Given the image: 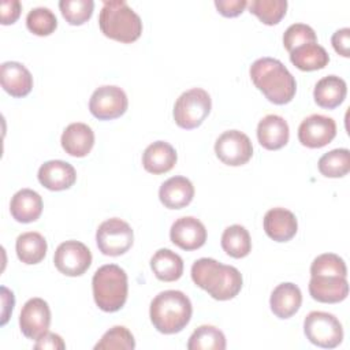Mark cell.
<instances>
[{"mask_svg": "<svg viewBox=\"0 0 350 350\" xmlns=\"http://www.w3.org/2000/svg\"><path fill=\"white\" fill-rule=\"evenodd\" d=\"M347 268L342 257L335 253L317 256L310 265L309 294L323 304H336L349 294Z\"/></svg>", "mask_w": 350, "mask_h": 350, "instance_id": "6da1fadb", "label": "cell"}, {"mask_svg": "<svg viewBox=\"0 0 350 350\" xmlns=\"http://www.w3.org/2000/svg\"><path fill=\"white\" fill-rule=\"evenodd\" d=\"M191 279L213 299L227 301L242 288V275L232 265H224L215 258L202 257L191 265Z\"/></svg>", "mask_w": 350, "mask_h": 350, "instance_id": "7a4b0ae2", "label": "cell"}, {"mask_svg": "<svg viewBox=\"0 0 350 350\" xmlns=\"http://www.w3.org/2000/svg\"><path fill=\"white\" fill-rule=\"evenodd\" d=\"M250 78L268 101L283 105L290 103L297 90V82L287 67L278 59L260 57L250 66Z\"/></svg>", "mask_w": 350, "mask_h": 350, "instance_id": "3957f363", "label": "cell"}, {"mask_svg": "<svg viewBox=\"0 0 350 350\" xmlns=\"http://www.w3.org/2000/svg\"><path fill=\"white\" fill-rule=\"evenodd\" d=\"M193 306L189 297L179 290L159 293L150 302L149 316L153 327L165 335L180 332L190 321Z\"/></svg>", "mask_w": 350, "mask_h": 350, "instance_id": "277c9868", "label": "cell"}, {"mask_svg": "<svg viewBox=\"0 0 350 350\" xmlns=\"http://www.w3.org/2000/svg\"><path fill=\"white\" fill-rule=\"evenodd\" d=\"M98 26L105 37L124 44L134 42L142 33L139 15L123 0L104 1Z\"/></svg>", "mask_w": 350, "mask_h": 350, "instance_id": "5b68a950", "label": "cell"}, {"mask_svg": "<svg viewBox=\"0 0 350 350\" xmlns=\"http://www.w3.org/2000/svg\"><path fill=\"white\" fill-rule=\"evenodd\" d=\"M92 288L94 302L101 310L118 312L127 299V273L116 264H105L94 272Z\"/></svg>", "mask_w": 350, "mask_h": 350, "instance_id": "8992f818", "label": "cell"}, {"mask_svg": "<svg viewBox=\"0 0 350 350\" xmlns=\"http://www.w3.org/2000/svg\"><path fill=\"white\" fill-rule=\"evenodd\" d=\"M212 100L206 90L193 88L183 92L174 105L175 123L186 130L198 127L209 115Z\"/></svg>", "mask_w": 350, "mask_h": 350, "instance_id": "52a82bcc", "label": "cell"}, {"mask_svg": "<svg viewBox=\"0 0 350 350\" xmlns=\"http://www.w3.org/2000/svg\"><path fill=\"white\" fill-rule=\"evenodd\" d=\"M304 332L310 343L323 349H334L343 339L340 321L328 312H310L304 320Z\"/></svg>", "mask_w": 350, "mask_h": 350, "instance_id": "ba28073f", "label": "cell"}, {"mask_svg": "<svg viewBox=\"0 0 350 350\" xmlns=\"http://www.w3.org/2000/svg\"><path fill=\"white\" fill-rule=\"evenodd\" d=\"M96 242L98 250L105 256H122L134 242V232L129 223L119 217L103 221L96 231Z\"/></svg>", "mask_w": 350, "mask_h": 350, "instance_id": "9c48e42d", "label": "cell"}, {"mask_svg": "<svg viewBox=\"0 0 350 350\" xmlns=\"http://www.w3.org/2000/svg\"><path fill=\"white\" fill-rule=\"evenodd\" d=\"M217 159L231 167L246 164L253 156L250 138L239 130H227L215 142Z\"/></svg>", "mask_w": 350, "mask_h": 350, "instance_id": "30bf717a", "label": "cell"}, {"mask_svg": "<svg viewBox=\"0 0 350 350\" xmlns=\"http://www.w3.org/2000/svg\"><path fill=\"white\" fill-rule=\"evenodd\" d=\"M127 105L129 100L124 90L115 85L97 88L89 100V109L98 120H111L122 116Z\"/></svg>", "mask_w": 350, "mask_h": 350, "instance_id": "8fae6325", "label": "cell"}, {"mask_svg": "<svg viewBox=\"0 0 350 350\" xmlns=\"http://www.w3.org/2000/svg\"><path fill=\"white\" fill-rule=\"evenodd\" d=\"M57 271L66 276H81L92 264V253L88 246L79 241L62 242L53 256Z\"/></svg>", "mask_w": 350, "mask_h": 350, "instance_id": "7c38bea8", "label": "cell"}, {"mask_svg": "<svg viewBox=\"0 0 350 350\" xmlns=\"http://www.w3.org/2000/svg\"><path fill=\"white\" fill-rule=\"evenodd\" d=\"M51 324V309L42 298H30L22 308L19 314V327L22 334L31 339L38 340L44 336Z\"/></svg>", "mask_w": 350, "mask_h": 350, "instance_id": "4fadbf2b", "label": "cell"}, {"mask_svg": "<svg viewBox=\"0 0 350 350\" xmlns=\"http://www.w3.org/2000/svg\"><path fill=\"white\" fill-rule=\"evenodd\" d=\"M336 135V123L332 118L313 113L305 118L298 127L299 142L312 149L323 148Z\"/></svg>", "mask_w": 350, "mask_h": 350, "instance_id": "5bb4252c", "label": "cell"}, {"mask_svg": "<svg viewBox=\"0 0 350 350\" xmlns=\"http://www.w3.org/2000/svg\"><path fill=\"white\" fill-rule=\"evenodd\" d=\"M170 238L174 245L183 250H196L204 246L206 241V228L198 219L183 216L172 223Z\"/></svg>", "mask_w": 350, "mask_h": 350, "instance_id": "9a60e30c", "label": "cell"}, {"mask_svg": "<svg viewBox=\"0 0 350 350\" xmlns=\"http://www.w3.org/2000/svg\"><path fill=\"white\" fill-rule=\"evenodd\" d=\"M40 183L52 191L70 189L77 180L75 168L63 160L45 161L38 170Z\"/></svg>", "mask_w": 350, "mask_h": 350, "instance_id": "2e32d148", "label": "cell"}, {"mask_svg": "<svg viewBox=\"0 0 350 350\" xmlns=\"http://www.w3.org/2000/svg\"><path fill=\"white\" fill-rule=\"evenodd\" d=\"M264 231L276 242L290 241L298 230V221L295 215L284 208H272L264 216Z\"/></svg>", "mask_w": 350, "mask_h": 350, "instance_id": "e0dca14e", "label": "cell"}, {"mask_svg": "<svg viewBox=\"0 0 350 350\" xmlns=\"http://www.w3.org/2000/svg\"><path fill=\"white\" fill-rule=\"evenodd\" d=\"M1 88L12 97H25L31 92L33 77L19 62H4L0 67Z\"/></svg>", "mask_w": 350, "mask_h": 350, "instance_id": "ac0fdd59", "label": "cell"}, {"mask_svg": "<svg viewBox=\"0 0 350 350\" xmlns=\"http://www.w3.org/2000/svg\"><path fill=\"white\" fill-rule=\"evenodd\" d=\"M290 129L287 122L275 113L264 116L257 126V139L268 150H278L288 142Z\"/></svg>", "mask_w": 350, "mask_h": 350, "instance_id": "d6986e66", "label": "cell"}, {"mask_svg": "<svg viewBox=\"0 0 350 350\" xmlns=\"http://www.w3.org/2000/svg\"><path fill=\"white\" fill-rule=\"evenodd\" d=\"M194 197V186L186 176H172L161 183L159 198L168 209H182Z\"/></svg>", "mask_w": 350, "mask_h": 350, "instance_id": "ffe728a7", "label": "cell"}, {"mask_svg": "<svg viewBox=\"0 0 350 350\" xmlns=\"http://www.w3.org/2000/svg\"><path fill=\"white\" fill-rule=\"evenodd\" d=\"M302 304V293L294 283L286 282L278 284L269 298L272 313L279 319H290L294 316Z\"/></svg>", "mask_w": 350, "mask_h": 350, "instance_id": "44dd1931", "label": "cell"}, {"mask_svg": "<svg viewBox=\"0 0 350 350\" xmlns=\"http://www.w3.org/2000/svg\"><path fill=\"white\" fill-rule=\"evenodd\" d=\"M60 142L70 156L85 157L94 145V133L85 123H71L64 129Z\"/></svg>", "mask_w": 350, "mask_h": 350, "instance_id": "7402d4cb", "label": "cell"}, {"mask_svg": "<svg viewBox=\"0 0 350 350\" xmlns=\"http://www.w3.org/2000/svg\"><path fill=\"white\" fill-rule=\"evenodd\" d=\"M178 160L176 150L165 141H156L150 144L142 154L144 168L154 175L171 171Z\"/></svg>", "mask_w": 350, "mask_h": 350, "instance_id": "603a6c76", "label": "cell"}, {"mask_svg": "<svg viewBox=\"0 0 350 350\" xmlns=\"http://www.w3.org/2000/svg\"><path fill=\"white\" fill-rule=\"evenodd\" d=\"M10 211L19 223L36 221L42 213V198L31 189H22L12 196Z\"/></svg>", "mask_w": 350, "mask_h": 350, "instance_id": "cb8c5ba5", "label": "cell"}, {"mask_svg": "<svg viewBox=\"0 0 350 350\" xmlns=\"http://www.w3.org/2000/svg\"><path fill=\"white\" fill-rule=\"evenodd\" d=\"M346 93L347 86L345 79L336 75H327L316 83L313 97L319 107L325 109H334L343 103Z\"/></svg>", "mask_w": 350, "mask_h": 350, "instance_id": "d4e9b609", "label": "cell"}, {"mask_svg": "<svg viewBox=\"0 0 350 350\" xmlns=\"http://www.w3.org/2000/svg\"><path fill=\"white\" fill-rule=\"evenodd\" d=\"M290 62L301 71H314L324 68L329 62V56L317 42H308L290 52Z\"/></svg>", "mask_w": 350, "mask_h": 350, "instance_id": "484cf974", "label": "cell"}, {"mask_svg": "<svg viewBox=\"0 0 350 350\" xmlns=\"http://www.w3.org/2000/svg\"><path fill=\"white\" fill-rule=\"evenodd\" d=\"M154 276L163 282H175L183 273V260L170 249H159L150 258Z\"/></svg>", "mask_w": 350, "mask_h": 350, "instance_id": "4316f807", "label": "cell"}, {"mask_svg": "<svg viewBox=\"0 0 350 350\" xmlns=\"http://www.w3.org/2000/svg\"><path fill=\"white\" fill-rule=\"evenodd\" d=\"M15 249H16V256L22 262L27 265H33L44 260L48 245L45 238L40 232L27 231L21 234L16 238Z\"/></svg>", "mask_w": 350, "mask_h": 350, "instance_id": "83f0119b", "label": "cell"}, {"mask_svg": "<svg viewBox=\"0 0 350 350\" xmlns=\"http://www.w3.org/2000/svg\"><path fill=\"white\" fill-rule=\"evenodd\" d=\"M221 247L228 256L234 258L246 257L252 250V239L249 231L241 224H232L227 227L221 235Z\"/></svg>", "mask_w": 350, "mask_h": 350, "instance_id": "f1b7e54d", "label": "cell"}, {"mask_svg": "<svg viewBox=\"0 0 350 350\" xmlns=\"http://www.w3.org/2000/svg\"><path fill=\"white\" fill-rule=\"evenodd\" d=\"M319 171L327 178H342L350 171V152L346 148L332 149L319 160Z\"/></svg>", "mask_w": 350, "mask_h": 350, "instance_id": "f546056e", "label": "cell"}, {"mask_svg": "<svg viewBox=\"0 0 350 350\" xmlns=\"http://www.w3.org/2000/svg\"><path fill=\"white\" fill-rule=\"evenodd\" d=\"M189 350H224L226 336L213 325L198 327L189 338Z\"/></svg>", "mask_w": 350, "mask_h": 350, "instance_id": "4dcf8cb0", "label": "cell"}, {"mask_svg": "<svg viewBox=\"0 0 350 350\" xmlns=\"http://www.w3.org/2000/svg\"><path fill=\"white\" fill-rule=\"evenodd\" d=\"M247 5L250 12L268 26L278 25L287 10L286 0H253Z\"/></svg>", "mask_w": 350, "mask_h": 350, "instance_id": "1f68e13d", "label": "cell"}, {"mask_svg": "<svg viewBox=\"0 0 350 350\" xmlns=\"http://www.w3.org/2000/svg\"><path fill=\"white\" fill-rule=\"evenodd\" d=\"M134 347L135 340L133 334L123 325H115L101 336L94 350H133Z\"/></svg>", "mask_w": 350, "mask_h": 350, "instance_id": "d6a6232c", "label": "cell"}, {"mask_svg": "<svg viewBox=\"0 0 350 350\" xmlns=\"http://www.w3.org/2000/svg\"><path fill=\"white\" fill-rule=\"evenodd\" d=\"M27 29L36 36H49L57 27L56 15L46 7H37L29 11L26 16Z\"/></svg>", "mask_w": 350, "mask_h": 350, "instance_id": "836d02e7", "label": "cell"}, {"mask_svg": "<svg viewBox=\"0 0 350 350\" xmlns=\"http://www.w3.org/2000/svg\"><path fill=\"white\" fill-rule=\"evenodd\" d=\"M59 8L63 18L74 26L83 25L93 14V0H60Z\"/></svg>", "mask_w": 350, "mask_h": 350, "instance_id": "e575fe53", "label": "cell"}, {"mask_svg": "<svg viewBox=\"0 0 350 350\" xmlns=\"http://www.w3.org/2000/svg\"><path fill=\"white\" fill-rule=\"evenodd\" d=\"M308 42H317L314 30L305 23H293L290 25L283 34V45L288 53L299 45Z\"/></svg>", "mask_w": 350, "mask_h": 350, "instance_id": "d590c367", "label": "cell"}, {"mask_svg": "<svg viewBox=\"0 0 350 350\" xmlns=\"http://www.w3.org/2000/svg\"><path fill=\"white\" fill-rule=\"evenodd\" d=\"M246 5V0H215V7L226 18L238 16L243 12Z\"/></svg>", "mask_w": 350, "mask_h": 350, "instance_id": "8d00e7d4", "label": "cell"}, {"mask_svg": "<svg viewBox=\"0 0 350 350\" xmlns=\"http://www.w3.org/2000/svg\"><path fill=\"white\" fill-rule=\"evenodd\" d=\"M331 42L336 53H339L343 57L350 56V29L349 27L336 30L331 37Z\"/></svg>", "mask_w": 350, "mask_h": 350, "instance_id": "74e56055", "label": "cell"}, {"mask_svg": "<svg viewBox=\"0 0 350 350\" xmlns=\"http://www.w3.org/2000/svg\"><path fill=\"white\" fill-rule=\"evenodd\" d=\"M22 11V5L18 0H4L0 4V15L3 25H12L16 22Z\"/></svg>", "mask_w": 350, "mask_h": 350, "instance_id": "f35d334b", "label": "cell"}, {"mask_svg": "<svg viewBox=\"0 0 350 350\" xmlns=\"http://www.w3.org/2000/svg\"><path fill=\"white\" fill-rule=\"evenodd\" d=\"M36 349H49V350H63L66 349V343L63 342L62 336L57 335V334H53V332H46L44 336H41L37 343L34 345Z\"/></svg>", "mask_w": 350, "mask_h": 350, "instance_id": "ab89813d", "label": "cell"}, {"mask_svg": "<svg viewBox=\"0 0 350 350\" xmlns=\"http://www.w3.org/2000/svg\"><path fill=\"white\" fill-rule=\"evenodd\" d=\"M1 302H3V309H1V325H4L7 321H8V317L10 314L12 313V309H14V304H15V299H14V294L12 291H10L7 287H1Z\"/></svg>", "mask_w": 350, "mask_h": 350, "instance_id": "60d3db41", "label": "cell"}]
</instances>
